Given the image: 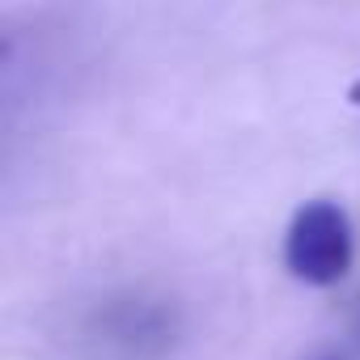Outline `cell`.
Segmentation results:
<instances>
[{
    "instance_id": "1",
    "label": "cell",
    "mask_w": 360,
    "mask_h": 360,
    "mask_svg": "<svg viewBox=\"0 0 360 360\" xmlns=\"http://www.w3.org/2000/svg\"><path fill=\"white\" fill-rule=\"evenodd\" d=\"M356 238L352 221L335 200H305L284 233V267L309 284V288H330L352 271Z\"/></svg>"
},
{
    "instance_id": "2",
    "label": "cell",
    "mask_w": 360,
    "mask_h": 360,
    "mask_svg": "<svg viewBox=\"0 0 360 360\" xmlns=\"http://www.w3.org/2000/svg\"><path fill=\"white\" fill-rule=\"evenodd\" d=\"M347 102H352V106H360V77L347 85Z\"/></svg>"
}]
</instances>
